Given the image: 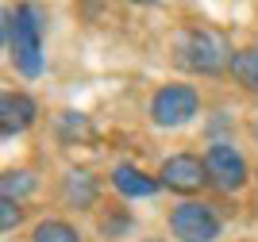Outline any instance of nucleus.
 <instances>
[{
	"instance_id": "1",
	"label": "nucleus",
	"mask_w": 258,
	"mask_h": 242,
	"mask_svg": "<svg viewBox=\"0 0 258 242\" xmlns=\"http://www.w3.org/2000/svg\"><path fill=\"white\" fill-rule=\"evenodd\" d=\"M4 46L23 77L43 73V16L35 4H20L16 12H4Z\"/></svg>"
},
{
	"instance_id": "2",
	"label": "nucleus",
	"mask_w": 258,
	"mask_h": 242,
	"mask_svg": "<svg viewBox=\"0 0 258 242\" xmlns=\"http://www.w3.org/2000/svg\"><path fill=\"white\" fill-rule=\"evenodd\" d=\"M173 58H177V65L181 69H193V73H224V69H231V58L235 54L227 50V42L220 39L216 31H205V27H189V31L177 35V42H173Z\"/></svg>"
},
{
	"instance_id": "3",
	"label": "nucleus",
	"mask_w": 258,
	"mask_h": 242,
	"mask_svg": "<svg viewBox=\"0 0 258 242\" xmlns=\"http://www.w3.org/2000/svg\"><path fill=\"white\" fill-rule=\"evenodd\" d=\"M224 231V219L205 200H181L170 211V234L177 242H216Z\"/></svg>"
},
{
	"instance_id": "4",
	"label": "nucleus",
	"mask_w": 258,
	"mask_h": 242,
	"mask_svg": "<svg viewBox=\"0 0 258 242\" xmlns=\"http://www.w3.org/2000/svg\"><path fill=\"white\" fill-rule=\"evenodd\" d=\"M147 112H151L154 127H185L201 112V96H197L193 85H162L151 96Z\"/></svg>"
},
{
	"instance_id": "5",
	"label": "nucleus",
	"mask_w": 258,
	"mask_h": 242,
	"mask_svg": "<svg viewBox=\"0 0 258 242\" xmlns=\"http://www.w3.org/2000/svg\"><path fill=\"white\" fill-rule=\"evenodd\" d=\"M205 169H208V185H216L220 192H239L247 185V177H250L247 158H243L227 138H212V142H208Z\"/></svg>"
},
{
	"instance_id": "6",
	"label": "nucleus",
	"mask_w": 258,
	"mask_h": 242,
	"mask_svg": "<svg viewBox=\"0 0 258 242\" xmlns=\"http://www.w3.org/2000/svg\"><path fill=\"white\" fill-rule=\"evenodd\" d=\"M158 185L170 189V192H197L201 185H208L205 158H193V154H173V158H166L162 169H158Z\"/></svg>"
},
{
	"instance_id": "7",
	"label": "nucleus",
	"mask_w": 258,
	"mask_h": 242,
	"mask_svg": "<svg viewBox=\"0 0 258 242\" xmlns=\"http://www.w3.org/2000/svg\"><path fill=\"white\" fill-rule=\"evenodd\" d=\"M35 116H39V104L27 93H4L0 96V131H4V138L27 131L35 123Z\"/></svg>"
},
{
	"instance_id": "8",
	"label": "nucleus",
	"mask_w": 258,
	"mask_h": 242,
	"mask_svg": "<svg viewBox=\"0 0 258 242\" xmlns=\"http://www.w3.org/2000/svg\"><path fill=\"white\" fill-rule=\"evenodd\" d=\"M112 185H116L119 196H127V200H147V196H154V192L162 189L154 177H147L139 166H131V162H119L116 169H112Z\"/></svg>"
},
{
	"instance_id": "9",
	"label": "nucleus",
	"mask_w": 258,
	"mask_h": 242,
	"mask_svg": "<svg viewBox=\"0 0 258 242\" xmlns=\"http://www.w3.org/2000/svg\"><path fill=\"white\" fill-rule=\"evenodd\" d=\"M62 200L70 204V208L85 211L97 204V181L89 177V173H81V169H74V173H66L62 177Z\"/></svg>"
},
{
	"instance_id": "10",
	"label": "nucleus",
	"mask_w": 258,
	"mask_h": 242,
	"mask_svg": "<svg viewBox=\"0 0 258 242\" xmlns=\"http://www.w3.org/2000/svg\"><path fill=\"white\" fill-rule=\"evenodd\" d=\"M231 77H235L247 93H258V42L235 50V58H231Z\"/></svg>"
},
{
	"instance_id": "11",
	"label": "nucleus",
	"mask_w": 258,
	"mask_h": 242,
	"mask_svg": "<svg viewBox=\"0 0 258 242\" xmlns=\"http://www.w3.org/2000/svg\"><path fill=\"white\" fill-rule=\"evenodd\" d=\"M31 242H81V234H77L74 223H66V219H43L31 231Z\"/></svg>"
},
{
	"instance_id": "12",
	"label": "nucleus",
	"mask_w": 258,
	"mask_h": 242,
	"mask_svg": "<svg viewBox=\"0 0 258 242\" xmlns=\"http://www.w3.org/2000/svg\"><path fill=\"white\" fill-rule=\"evenodd\" d=\"M35 189V177L27 169H8L4 177H0V192H4V200H20L27 192Z\"/></svg>"
},
{
	"instance_id": "13",
	"label": "nucleus",
	"mask_w": 258,
	"mask_h": 242,
	"mask_svg": "<svg viewBox=\"0 0 258 242\" xmlns=\"http://www.w3.org/2000/svg\"><path fill=\"white\" fill-rule=\"evenodd\" d=\"M127 231H131V215L123 208L108 211L104 219H100V234H104V238H119V234H127Z\"/></svg>"
},
{
	"instance_id": "14",
	"label": "nucleus",
	"mask_w": 258,
	"mask_h": 242,
	"mask_svg": "<svg viewBox=\"0 0 258 242\" xmlns=\"http://www.w3.org/2000/svg\"><path fill=\"white\" fill-rule=\"evenodd\" d=\"M20 219H23L20 200H0V227H4V234L16 231V227H20Z\"/></svg>"
},
{
	"instance_id": "15",
	"label": "nucleus",
	"mask_w": 258,
	"mask_h": 242,
	"mask_svg": "<svg viewBox=\"0 0 258 242\" xmlns=\"http://www.w3.org/2000/svg\"><path fill=\"white\" fill-rule=\"evenodd\" d=\"M127 4H158V0H127Z\"/></svg>"
},
{
	"instance_id": "16",
	"label": "nucleus",
	"mask_w": 258,
	"mask_h": 242,
	"mask_svg": "<svg viewBox=\"0 0 258 242\" xmlns=\"http://www.w3.org/2000/svg\"><path fill=\"white\" fill-rule=\"evenodd\" d=\"M250 135H254V138H258V119H254V127H250Z\"/></svg>"
}]
</instances>
